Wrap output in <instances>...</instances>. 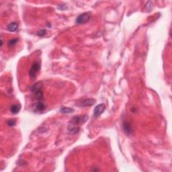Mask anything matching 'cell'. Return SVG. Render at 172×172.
<instances>
[{
  "mask_svg": "<svg viewBox=\"0 0 172 172\" xmlns=\"http://www.w3.org/2000/svg\"><path fill=\"white\" fill-rule=\"evenodd\" d=\"M88 120V115L73 116L69 121L68 126H67V130L72 134H77L80 130L79 126L83 125Z\"/></svg>",
  "mask_w": 172,
  "mask_h": 172,
  "instance_id": "obj_1",
  "label": "cell"
},
{
  "mask_svg": "<svg viewBox=\"0 0 172 172\" xmlns=\"http://www.w3.org/2000/svg\"><path fill=\"white\" fill-rule=\"evenodd\" d=\"M41 69V63L38 61H34L32 63L30 67V69L29 71V76L31 79H35L37 74Z\"/></svg>",
  "mask_w": 172,
  "mask_h": 172,
  "instance_id": "obj_2",
  "label": "cell"
},
{
  "mask_svg": "<svg viewBox=\"0 0 172 172\" xmlns=\"http://www.w3.org/2000/svg\"><path fill=\"white\" fill-rule=\"evenodd\" d=\"M91 15L89 13H83L77 17L76 19V24H83L88 22L90 20Z\"/></svg>",
  "mask_w": 172,
  "mask_h": 172,
  "instance_id": "obj_3",
  "label": "cell"
},
{
  "mask_svg": "<svg viewBox=\"0 0 172 172\" xmlns=\"http://www.w3.org/2000/svg\"><path fill=\"white\" fill-rule=\"evenodd\" d=\"M46 108V106L42 101H37L32 106V109L34 112H42Z\"/></svg>",
  "mask_w": 172,
  "mask_h": 172,
  "instance_id": "obj_4",
  "label": "cell"
},
{
  "mask_svg": "<svg viewBox=\"0 0 172 172\" xmlns=\"http://www.w3.org/2000/svg\"><path fill=\"white\" fill-rule=\"evenodd\" d=\"M96 99L94 98H88L83 100H81L79 102V103L76 104V106L79 107H88V106H91L96 103Z\"/></svg>",
  "mask_w": 172,
  "mask_h": 172,
  "instance_id": "obj_5",
  "label": "cell"
},
{
  "mask_svg": "<svg viewBox=\"0 0 172 172\" xmlns=\"http://www.w3.org/2000/svg\"><path fill=\"white\" fill-rule=\"evenodd\" d=\"M123 129L126 135L130 136L133 133V129L131 124L128 121H124L123 123Z\"/></svg>",
  "mask_w": 172,
  "mask_h": 172,
  "instance_id": "obj_6",
  "label": "cell"
},
{
  "mask_svg": "<svg viewBox=\"0 0 172 172\" xmlns=\"http://www.w3.org/2000/svg\"><path fill=\"white\" fill-rule=\"evenodd\" d=\"M106 110V106L104 104H99L97 105L94 110V115L95 117H98L104 113Z\"/></svg>",
  "mask_w": 172,
  "mask_h": 172,
  "instance_id": "obj_7",
  "label": "cell"
},
{
  "mask_svg": "<svg viewBox=\"0 0 172 172\" xmlns=\"http://www.w3.org/2000/svg\"><path fill=\"white\" fill-rule=\"evenodd\" d=\"M42 87H43V85L41 81L36 82V83H34L33 86L30 87V91L34 94H35L39 91H42Z\"/></svg>",
  "mask_w": 172,
  "mask_h": 172,
  "instance_id": "obj_8",
  "label": "cell"
},
{
  "mask_svg": "<svg viewBox=\"0 0 172 172\" xmlns=\"http://www.w3.org/2000/svg\"><path fill=\"white\" fill-rule=\"evenodd\" d=\"M18 28V24L16 22H12L7 26V28L9 32H15Z\"/></svg>",
  "mask_w": 172,
  "mask_h": 172,
  "instance_id": "obj_9",
  "label": "cell"
},
{
  "mask_svg": "<svg viewBox=\"0 0 172 172\" xmlns=\"http://www.w3.org/2000/svg\"><path fill=\"white\" fill-rule=\"evenodd\" d=\"M74 112V109L72 108H69V107H62V108L60 109V112L63 113V114H71L73 113Z\"/></svg>",
  "mask_w": 172,
  "mask_h": 172,
  "instance_id": "obj_10",
  "label": "cell"
},
{
  "mask_svg": "<svg viewBox=\"0 0 172 172\" xmlns=\"http://www.w3.org/2000/svg\"><path fill=\"white\" fill-rule=\"evenodd\" d=\"M20 110V105H19V104H14L10 108L11 112L14 114H18Z\"/></svg>",
  "mask_w": 172,
  "mask_h": 172,
  "instance_id": "obj_11",
  "label": "cell"
},
{
  "mask_svg": "<svg viewBox=\"0 0 172 172\" xmlns=\"http://www.w3.org/2000/svg\"><path fill=\"white\" fill-rule=\"evenodd\" d=\"M19 39L18 38H13L10 40L8 42V47L9 48H12V47H13L14 46H15L17 42H18Z\"/></svg>",
  "mask_w": 172,
  "mask_h": 172,
  "instance_id": "obj_12",
  "label": "cell"
},
{
  "mask_svg": "<svg viewBox=\"0 0 172 172\" xmlns=\"http://www.w3.org/2000/svg\"><path fill=\"white\" fill-rule=\"evenodd\" d=\"M16 121L14 119L9 120L7 122V124L9 126H14L16 125Z\"/></svg>",
  "mask_w": 172,
  "mask_h": 172,
  "instance_id": "obj_13",
  "label": "cell"
},
{
  "mask_svg": "<svg viewBox=\"0 0 172 172\" xmlns=\"http://www.w3.org/2000/svg\"><path fill=\"white\" fill-rule=\"evenodd\" d=\"M46 31L45 30H44H44L42 29V30H40V31H38V32H37V34H37V35H38V36L42 37V36H44V35H45L46 33Z\"/></svg>",
  "mask_w": 172,
  "mask_h": 172,
  "instance_id": "obj_14",
  "label": "cell"
},
{
  "mask_svg": "<svg viewBox=\"0 0 172 172\" xmlns=\"http://www.w3.org/2000/svg\"><path fill=\"white\" fill-rule=\"evenodd\" d=\"M67 8V7L65 6V5H60L59 6H58V9H61V10H64Z\"/></svg>",
  "mask_w": 172,
  "mask_h": 172,
  "instance_id": "obj_15",
  "label": "cell"
}]
</instances>
